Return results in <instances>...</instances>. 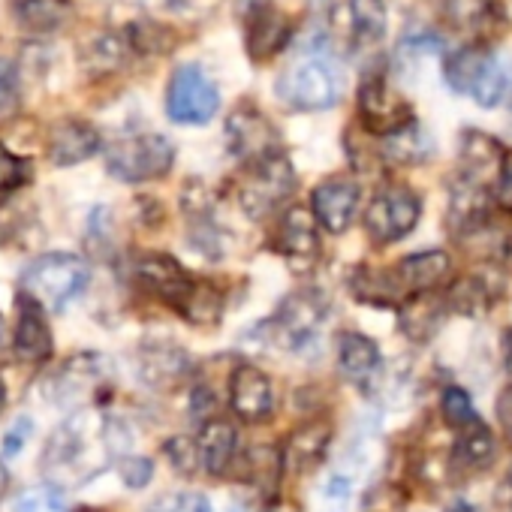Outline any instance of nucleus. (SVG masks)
Masks as SVG:
<instances>
[{
	"instance_id": "f257e3e1",
	"label": "nucleus",
	"mask_w": 512,
	"mask_h": 512,
	"mask_svg": "<svg viewBox=\"0 0 512 512\" xmlns=\"http://www.w3.org/2000/svg\"><path fill=\"white\" fill-rule=\"evenodd\" d=\"M115 455V425L97 410H76L49 437L40 467L55 488H79L109 467Z\"/></svg>"
},
{
	"instance_id": "f03ea898",
	"label": "nucleus",
	"mask_w": 512,
	"mask_h": 512,
	"mask_svg": "<svg viewBox=\"0 0 512 512\" xmlns=\"http://www.w3.org/2000/svg\"><path fill=\"white\" fill-rule=\"evenodd\" d=\"M91 281V269L76 253H43L22 275V290L49 311H64Z\"/></svg>"
},
{
	"instance_id": "7ed1b4c3",
	"label": "nucleus",
	"mask_w": 512,
	"mask_h": 512,
	"mask_svg": "<svg viewBox=\"0 0 512 512\" xmlns=\"http://www.w3.org/2000/svg\"><path fill=\"white\" fill-rule=\"evenodd\" d=\"M341 94H344V76L323 55H311L299 61L296 67L284 70V76L278 79V97L299 112L332 109L341 100Z\"/></svg>"
},
{
	"instance_id": "20e7f679",
	"label": "nucleus",
	"mask_w": 512,
	"mask_h": 512,
	"mask_svg": "<svg viewBox=\"0 0 512 512\" xmlns=\"http://www.w3.org/2000/svg\"><path fill=\"white\" fill-rule=\"evenodd\" d=\"M296 190V169L284 154H272L260 163H250L238 184L241 211L250 220H266L278 205H284Z\"/></svg>"
},
{
	"instance_id": "39448f33",
	"label": "nucleus",
	"mask_w": 512,
	"mask_h": 512,
	"mask_svg": "<svg viewBox=\"0 0 512 512\" xmlns=\"http://www.w3.org/2000/svg\"><path fill=\"white\" fill-rule=\"evenodd\" d=\"M175 163V145L160 133H139L124 136L109 145L106 151V169L127 184H142L163 178Z\"/></svg>"
},
{
	"instance_id": "423d86ee",
	"label": "nucleus",
	"mask_w": 512,
	"mask_h": 512,
	"mask_svg": "<svg viewBox=\"0 0 512 512\" xmlns=\"http://www.w3.org/2000/svg\"><path fill=\"white\" fill-rule=\"evenodd\" d=\"M220 109V91L199 64H181L166 88V115L175 124H208Z\"/></svg>"
},
{
	"instance_id": "0eeeda50",
	"label": "nucleus",
	"mask_w": 512,
	"mask_h": 512,
	"mask_svg": "<svg viewBox=\"0 0 512 512\" xmlns=\"http://www.w3.org/2000/svg\"><path fill=\"white\" fill-rule=\"evenodd\" d=\"M326 311L329 308H326V299L320 293L302 290V293H293L263 329L269 332V338L278 347L305 350L320 338L323 323H326Z\"/></svg>"
},
{
	"instance_id": "6e6552de",
	"label": "nucleus",
	"mask_w": 512,
	"mask_h": 512,
	"mask_svg": "<svg viewBox=\"0 0 512 512\" xmlns=\"http://www.w3.org/2000/svg\"><path fill=\"white\" fill-rule=\"evenodd\" d=\"M422 202L407 187H383L365 208V232L374 244H392L410 235L419 223Z\"/></svg>"
},
{
	"instance_id": "1a4fd4ad",
	"label": "nucleus",
	"mask_w": 512,
	"mask_h": 512,
	"mask_svg": "<svg viewBox=\"0 0 512 512\" xmlns=\"http://www.w3.org/2000/svg\"><path fill=\"white\" fill-rule=\"evenodd\" d=\"M226 145L247 166L260 163L272 154H281V136L275 124L250 103L235 106L232 115L226 118Z\"/></svg>"
},
{
	"instance_id": "9d476101",
	"label": "nucleus",
	"mask_w": 512,
	"mask_h": 512,
	"mask_svg": "<svg viewBox=\"0 0 512 512\" xmlns=\"http://www.w3.org/2000/svg\"><path fill=\"white\" fill-rule=\"evenodd\" d=\"M136 281L154 293L160 302H166L169 308H175L181 317L187 314L196 290H199V281L190 278L184 272V266L178 260L166 253H142L136 260Z\"/></svg>"
},
{
	"instance_id": "9b49d317",
	"label": "nucleus",
	"mask_w": 512,
	"mask_h": 512,
	"mask_svg": "<svg viewBox=\"0 0 512 512\" xmlns=\"http://www.w3.org/2000/svg\"><path fill=\"white\" fill-rule=\"evenodd\" d=\"M359 112H362L365 130H371L383 139L404 130L407 124H413V106L395 88H389V82L383 76H368L362 82Z\"/></svg>"
},
{
	"instance_id": "f8f14e48",
	"label": "nucleus",
	"mask_w": 512,
	"mask_h": 512,
	"mask_svg": "<svg viewBox=\"0 0 512 512\" xmlns=\"http://www.w3.org/2000/svg\"><path fill=\"white\" fill-rule=\"evenodd\" d=\"M16 311H19V320H16V335H13V350L22 362H31V365H40L52 356L55 350V341H52V329L46 323V314H43V305L31 296V293H19L16 296Z\"/></svg>"
},
{
	"instance_id": "ddd939ff",
	"label": "nucleus",
	"mask_w": 512,
	"mask_h": 512,
	"mask_svg": "<svg viewBox=\"0 0 512 512\" xmlns=\"http://www.w3.org/2000/svg\"><path fill=\"white\" fill-rule=\"evenodd\" d=\"M229 404L244 422H263L275 410L272 380L253 365H238L229 377Z\"/></svg>"
},
{
	"instance_id": "4468645a",
	"label": "nucleus",
	"mask_w": 512,
	"mask_h": 512,
	"mask_svg": "<svg viewBox=\"0 0 512 512\" xmlns=\"http://www.w3.org/2000/svg\"><path fill=\"white\" fill-rule=\"evenodd\" d=\"M241 22H244V46H247V55L253 64H263V61L275 58L293 40L290 19L281 10H275L272 4L250 13Z\"/></svg>"
},
{
	"instance_id": "2eb2a0df",
	"label": "nucleus",
	"mask_w": 512,
	"mask_h": 512,
	"mask_svg": "<svg viewBox=\"0 0 512 512\" xmlns=\"http://www.w3.org/2000/svg\"><path fill=\"white\" fill-rule=\"evenodd\" d=\"M359 208V184L353 178H326L314 196H311V211L317 223L329 232H344Z\"/></svg>"
},
{
	"instance_id": "dca6fc26",
	"label": "nucleus",
	"mask_w": 512,
	"mask_h": 512,
	"mask_svg": "<svg viewBox=\"0 0 512 512\" xmlns=\"http://www.w3.org/2000/svg\"><path fill=\"white\" fill-rule=\"evenodd\" d=\"M103 377H106V368L100 365L97 356H76L49 383V395L61 407H82L97 395V389L103 386Z\"/></svg>"
},
{
	"instance_id": "f3484780",
	"label": "nucleus",
	"mask_w": 512,
	"mask_h": 512,
	"mask_svg": "<svg viewBox=\"0 0 512 512\" xmlns=\"http://www.w3.org/2000/svg\"><path fill=\"white\" fill-rule=\"evenodd\" d=\"M449 272H452V260L443 250H422V253L404 256V260L395 266V278L407 299L434 293L437 287H443Z\"/></svg>"
},
{
	"instance_id": "a211bd4d",
	"label": "nucleus",
	"mask_w": 512,
	"mask_h": 512,
	"mask_svg": "<svg viewBox=\"0 0 512 512\" xmlns=\"http://www.w3.org/2000/svg\"><path fill=\"white\" fill-rule=\"evenodd\" d=\"M275 247L287 256V260H296V263L314 260L317 250H320V232H317V217H314V211L293 205V208L281 217V223H278Z\"/></svg>"
},
{
	"instance_id": "6ab92c4d",
	"label": "nucleus",
	"mask_w": 512,
	"mask_h": 512,
	"mask_svg": "<svg viewBox=\"0 0 512 512\" xmlns=\"http://www.w3.org/2000/svg\"><path fill=\"white\" fill-rule=\"evenodd\" d=\"M190 371V359L175 344H145L139 350V374L154 389H175Z\"/></svg>"
},
{
	"instance_id": "aec40b11",
	"label": "nucleus",
	"mask_w": 512,
	"mask_h": 512,
	"mask_svg": "<svg viewBox=\"0 0 512 512\" xmlns=\"http://www.w3.org/2000/svg\"><path fill=\"white\" fill-rule=\"evenodd\" d=\"M100 151V133L88 121H61L49 133V160L55 166L85 163Z\"/></svg>"
},
{
	"instance_id": "412c9836",
	"label": "nucleus",
	"mask_w": 512,
	"mask_h": 512,
	"mask_svg": "<svg viewBox=\"0 0 512 512\" xmlns=\"http://www.w3.org/2000/svg\"><path fill=\"white\" fill-rule=\"evenodd\" d=\"M332 443V425L317 419V422H308L302 428H296L287 443H284V467H290L293 473H308L314 470L323 458H326V449Z\"/></svg>"
},
{
	"instance_id": "4be33fe9",
	"label": "nucleus",
	"mask_w": 512,
	"mask_h": 512,
	"mask_svg": "<svg viewBox=\"0 0 512 512\" xmlns=\"http://www.w3.org/2000/svg\"><path fill=\"white\" fill-rule=\"evenodd\" d=\"M449 305L446 299H440L437 293H422V296H410L398 314H401V332L416 341V344H425L437 335V329L443 326V317H446Z\"/></svg>"
},
{
	"instance_id": "5701e85b",
	"label": "nucleus",
	"mask_w": 512,
	"mask_h": 512,
	"mask_svg": "<svg viewBox=\"0 0 512 512\" xmlns=\"http://www.w3.org/2000/svg\"><path fill=\"white\" fill-rule=\"evenodd\" d=\"M235 446H238V434L226 419H208L199 428L196 437V449H199V464L205 473L220 476L229 470L232 458H235Z\"/></svg>"
},
{
	"instance_id": "b1692460",
	"label": "nucleus",
	"mask_w": 512,
	"mask_h": 512,
	"mask_svg": "<svg viewBox=\"0 0 512 512\" xmlns=\"http://www.w3.org/2000/svg\"><path fill=\"white\" fill-rule=\"evenodd\" d=\"M338 368L347 380L365 386L377 377L380 371V350L368 335L359 332H344L338 338Z\"/></svg>"
},
{
	"instance_id": "393cba45",
	"label": "nucleus",
	"mask_w": 512,
	"mask_h": 512,
	"mask_svg": "<svg viewBox=\"0 0 512 512\" xmlns=\"http://www.w3.org/2000/svg\"><path fill=\"white\" fill-rule=\"evenodd\" d=\"M13 16L28 34H52L73 19L70 0H13Z\"/></svg>"
},
{
	"instance_id": "a878e982",
	"label": "nucleus",
	"mask_w": 512,
	"mask_h": 512,
	"mask_svg": "<svg viewBox=\"0 0 512 512\" xmlns=\"http://www.w3.org/2000/svg\"><path fill=\"white\" fill-rule=\"evenodd\" d=\"M350 290L359 302L368 305H383V308H401L407 302L395 269H359L350 281Z\"/></svg>"
},
{
	"instance_id": "bb28decb",
	"label": "nucleus",
	"mask_w": 512,
	"mask_h": 512,
	"mask_svg": "<svg viewBox=\"0 0 512 512\" xmlns=\"http://www.w3.org/2000/svg\"><path fill=\"white\" fill-rule=\"evenodd\" d=\"M488 58H491V52H485L482 46H467V49L449 55L446 64H443L446 85L455 94H473L482 73H485V67H488Z\"/></svg>"
},
{
	"instance_id": "cd10ccee",
	"label": "nucleus",
	"mask_w": 512,
	"mask_h": 512,
	"mask_svg": "<svg viewBox=\"0 0 512 512\" xmlns=\"http://www.w3.org/2000/svg\"><path fill=\"white\" fill-rule=\"evenodd\" d=\"M491 458H494V437H491L488 425L476 422V425L464 428L452 449V464L461 473H476V470H485L491 464Z\"/></svg>"
},
{
	"instance_id": "c85d7f7f",
	"label": "nucleus",
	"mask_w": 512,
	"mask_h": 512,
	"mask_svg": "<svg viewBox=\"0 0 512 512\" xmlns=\"http://www.w3.org/2000/svg\"><path fill=\"white\" fill-rule=\"evenodd\" d=\"M503 160V148L497 145V139H491L488 133L479 130H467L461 139V163H464V178L479 181L482 175L500 169Z\"/></svg>"
},
{
	"instance_id": "c756f323",
	"label": "nucleus",
	"mask_w": 512,
	"mask_h": 512,
	"mask_svg": "<svg viewBox=\"0 0 512 512\" xmlns=\"http://www.w3.org/2000/svg\"><path fill=\"white\" fill-rule=\"evenodd\" d=\"M431 154H434V142L416 121L383 139V157L392 160V163L416 166V163H425Z\"/></svg>"
},
{
	"instance_id": "7c9ffc66",
	"label": "nucleus",
	"mask_w": 512,
	"mask_h": 512,
	"mask_svg": "<svg viewBox=\"0 0 512 512\" xmlns=\"http://www.w3.org/2000/svg\"><path fill=\"white\" fill-rule=\"evenodd\" d=\"M284 470V455L275 446H253L244 452L241 479L253 488H275Z\"/></svg>"
},
{
	"instance_id": "2f4dec72",
	"label": "nucleus",
	"mask_w": 512,
	"mask_h": 512,
	"mask_svg": "<svg viewBox=\"0 0 512 512\" xmlns=\"http://www.w3.org/2000/svg\"><path fill=\"white\" fill-rule=\"evenodd\" d=\"M512 91V58L509 55H491L488 67L473 91V100L482 109H494L506 94Z\"/></svg>"
},
{
	"instance_id": "473e14b6",
	"label": "nucleus",
	"mask_w": 512,
	"mask_h": 512,
	"mask_svg": "<svg viewBox=\"0 0 512 512\" xmlns=\"http://www.w3.org/2000/svg\"><path fill=\"white\" fill-rule=\"evenodd\" d=\"M350 25L359 46H374L386 37V4L383 0H350Z\"/></svg>"
},
{
	"instance_id": "72a5a7b5",
	"label": "nucleus",
	"mask_w": 512,
	"mask_h": 512,
	"mask_svg": "<svg viewBox=\"0 0 512 512\" xmlns=\"http://www.w3.org/2000/svg\"><path fill=\"white\" fill-rule=\"evenodd\" d=\"M127 37H115V34H97L88 40V46L82 49L85 55V67L94 73H112L124 64L127 58Z\"/></svg>"
},
{
	"instance_id": "f704fd0d",
	"label": "nucleus",
	"mask_w": 512,
	"mask_h": 512,
	"mask_svg": "<svg viewBox=\"0 0 512 512\" xmlns=\"http://www.w3.org/2000/svg\"><path fill=\"white\" fill-rule=\"evenodd\" d=\"M446 305H449V311L476 317V314H482V311L491 305L488 284L479 281V278H464V281H458V284L446 293Z\"/></svg>"
},
{
	"instance_id": "c9c22d12",
	"label": "nucleus",
	"mask_w": 512,
	"mask_h": 512,
	"mask_svg": "<svg viewBox=\"0 0 512 512\" xmlns=\"http://www.w3.org/2000/svg\"><path fill=\"white\" fill-rule=\"evenodd\" d=\"M127 43H130V49H136L142 55H163L175 46V37L169 28H163L157 22H139L127 31Z\"/></svg>"
},
{
	"instance_id": "e433bc0d",
	"label": "nucleus",
	"mask_w": 512,
	"mask_h": 512,
	"mask_svg": "<svg viewBox=\"0 0 512 512\" xmlns=\"http://www.w3.org/2000/svg\"><path fill=\"white\" fill-rule=\"evenodd\" d=\"M446 16L458 31H479L491 19L488 0H446Z\"/></svg>"
},
{
	"instance_id": "4c0bfd02",
	"label": "nucleus",
	"mask_w": 512,
	"mask_h": 512,
	"mask_svg": "<svg viewBox=\"0 0 512 512\" xmlns=\"http://www.w3.org/2000/svg\"><path fill=\"white\" fill-rule=\"evenodd\" d=\"M440 410H443V419H446L452 428H458V431H464V428H470V425H476V422H479V416H476V407H473L470 395H467L464 389H458V386H449V389L443 392V398H440Z\"/></svg>"
},
{
	"instance_id": "58836bf2",
	"label": "nucleus",
	"mask_w": 512,
	"mask_h": 512,
	"mask_svg": "<svg viewBox=\"0 0 512 512\" xmlns=\"http://www.w3.org/2000/svg\"><path fill=\"white\" fill-rule=\"evenodd\" d=\"M16 512H67V503L55 485H37L19 494Z\"/></svg>"
},
{
	"instance_id": "ea45409f",
	"label": "nucleus",
	"mask_w": 512,
	"mask_h": 512,
	"mask_svg": "<svg viewBox=\"0 0 512 512\" xmlns=\"http://www.w3.org/2000/svg\"><path fill=\"white\" fill-rule=\"evenodd\" d=\"M31 181V163L0 145V193H16Z\"/></svg>"
},
{
	"instance_id": "a19ab883",
	"label": "nucleus",
	"mask_w": 512,
	"mask_h": 512,
	"mask_svg": "<svg viewBox=\"0 0 512 512\" xmlns=\"http://www.w3.org/2000/svg\"><path fill=\"white\" fill-rule=\"evenodd\" d=\"M22 100V82L19 67L10 58H0V118H7L19 109Z\"/></svg>"
},
{
	"instance_id": "79ce46f5",
	"label": "nucleus",
	"mask_w": 512,
	"mask_h": 512,
	"mask_svg": "<svg viewBox=\"0 0 512 512\" xmlns=\"http://www.w3.org/2000/svg\"><path fill=\"white\" fill-rule=\"evenodd\" d=\"M163 452L169 455V464L178 470V473H184V476H190V473H196L202 464H199V449H196V440H190V437H172L166 446H163Z\"/></svg>"
},
{
	"instance_id": "37998d69",
	"label": "nucleus",
	"mask_w": 512,
	"mask_h": 512,
	"mask_svg": "<svg viewBox=\"0 0 512 512\" xmlns=\"http://www.w3.org/2000/svg\"><path fill=\"white\" fill-rule=\"evenodd\" d=\"M148 512H211L208 500L202 494L193 491H181V494H166L160 497Z\"/></svg>"
},
{
	"instance_id": "c03bdc74",
	"label": "nucleus",
	"mask_w": 512,
	"mask_h": 512,
	"mask_svg": "<svg viewBox=\"0 0 512 512\" xmlns=\"http://www.w3.org/2000/svg\"><path fill=\"white\" fill-rule=\"evenodd\" d=\"M350 491H353L350 476H344V473H332V476L326 479L323 491H320L323 509H326V512H344V506H347V500H350Z\"/></svg>"
},
{
	"instance_id": "a18cd8bd",
	"label": "nucleus",
	"mask_w": 512,
	"mask_h": 512,
	"mask_svg": "<svg viewBox=\"0 0 512 512\" xmlns=\"http://www.w3.org/2000/svg\"><path fill=\"white\" fill-rule=\"evenodd\" d=\"M118 473H121V479H124L130 488H142V485H148V479H151V473H154V464H151L148 458H121Z\"/></svg>"
},
{
	"instance_id": "49530a36",
	"label": "nucleus",
	"mask_w": 512,
	"mask_h": 512,
	"mask_svg": "<svg viewBox=\"0 0 512 512\" xmlns=\"http://www.w3.org/2000/svg\"><path fill=\"white\" fill-rule=\"evenodd\" d=\"M362 509L365 512H395V509H401V491L395 485L377 488V491L368 494V500H365Z\"/></svg>"
},
{
	"instance_id": "de8ad7c7",
	"label": "nucleus",
	"mask_w": 512,
	"mask_h": 512,
	"mask_svg": "<svg viewBox=\"0 0 512 512\" xmlns=\"http://www.w3.org/2000/svg\"><path fill=\"white\" fill-rule=\"evenodd\" d=\"M494 196H497V202H500L506 211H512V148L503 151V160H500V169H497Z\"/></svg>"
},
{
	"instance_id": "09e8293b",
	"label": "nucleus",
	"mask_w": 512,
	"mask_h": 512,
	"mask_svg": "<svg viewBox=\"0 0 512 512\" xmlns=\"http://www.w3.org/2000/svg\"><path fill=\"white\" fill-rule=\"evenodd\" d=\"M497 419H500L503 434L512 440V386H506L497 398Z\"/></svg>"
},
{
	"instance_id": "8fccbe9b",
	"label": "nucleus",
	"mask_w": 512,
	"mask_h": 512,
	"mask_svg": "<svg viewBox=\"0 0 512 512\" xmlns=\"http://www.w3.org/2000/svg\"><path fill=\"white\" fill-rule=\"evenodd\" d=\"M269 4H272V0H235V13H238V19H247L250 13L263 10Z\"/></svg>"
},
{
	"instance_id": "3c124183",
	"label": "nucleus",
	"mask_w": 512,
	"mask_h": 512,
	"mask_svg": "<svg viewBox=\"0 0 512 512\" xmlns=\"http://www.w3.org/2000/svg\"><path fill=\"white\" fill-rule=\"evenodd\" d=\"M263 512H302V509H299V503H293V500H287V497H275Z\"/></svg>"
},
{
	"instance_id": "603ef678",
	"label": "nucleus",
	"mask_w": 512,
	"mask_h": 512,
	"mask_svg": "<svg viewBox=\"0 0 512 512\" xmlns=\"http://www.w3.org/2000/svg\"><path fill=\"white\" fill-rule=\"evenodd\" d=\"M503 368H506V374L512 380V329L503 332Z\"/></svg>"
},
{
	"instance_id": "864d4df0",
	"label": "nucleus",
	"mask_w": 512,
	"mask_h": 512,
	"mask_svg": "<svg viewBox=\"0 0 512 512\" xmlns=\"http://www.w3.org/2000/svg\"><path fill=\"white\" fill-rule=\"evenodd\" d=\"M7 491H10V470L4 461H0V497H4Z\"/></svg>"
},
{
	"instance_id": "5fc2aeb1",
	"label": "nucleus",
	"mask_w": 512,
	"mask_h": 512,
	"mask_svg": "<svg viewBox=\"0 0 512 512\" xmlns=\"http://www.w3.org/2000/svg\"><path fill=\"white\" fill-rule=\"evenodd\" d=\"M446 512H476V509H473L470 503H464V500H458V503H452V506H449Z\"/></svg>"
},
{
	"instance_id": "6e6d98bb",
	"label": "nucleus",
	"mask_w": 512,
	"mask_h": 512,
	"mask_svg": "<svg viewBox=\"0 0 512 512\" xmlns=\"http://www.w3.org/2000/svg\"><path fill=\"white\" fill-rule=\"evenodd\" d=\"M7 347V326H4V317H0V353Z\"/></svg>"
},
{
	"instance_id": "4d7b16f0",
	"label": "nucleus",
	"mask_w": 512,
	"mask_h": 512,
	"mask_svg": "<svg viewBox=\"0 0 512 512\" xmlns=\"http://www.w3.org/2000/svg\"><path fill=\"white\" fill-rule=\"evenodd\" d=\"M503 494L509 497V506H512V473L506 476V482H503Z\"/></svg>"
},
{
	"instance_id": "13d9d810",
	"label": "nucleus",
	"mask_w": 512,
	"mask_h": 512,
	"mask_svg": "<svg viewBox=\"0 0 512 512\" xmlns=\"http://www.w3.org/2000/svg\"><path fill=\"white\" fill-rule=\"evenodd\" d=\"M4 404H7V386H4V380H0V410H4Z\"/></svg>"
},
{
	"instance_id": "bf43d9fd",
	"label": "nucleus",
	"mask_w": 512,
	"mask_h": 512,
	"mask_svg": "<svg viewBox=\"0 0 512 512\" xmlns=\"http://www.w3.org/2000/svg\"><path fill=\"white\" fill-rule=\"evenodd\" d=\"M76 512H100V509H94V506H82V509H76Z\"/></svg>"
},
{
	"instance_id": "052dcab7",
	"label": "nucleus",
	"mask_w": 512,
	"mask_h": 512,
	"mask_svg": "<svg viewBox=\"0 0 512 512\" xmlns=\"http://www.w3.org/2000/svg\"><path fill=\"white\" fill-rule=\"evenodd\" d=\"M509 118H512V103H509Z\"/></svg>"
},
{
	"instance_id": "680f3d73",
	"label": "nucleus",
	"mask_w": 512,
	"mask_h": 512,
	"mask_svg": "<svg viewBox=\"0 0 512 512\" xmlns=\"http://www.w3.org/2000/svg\"><path fill=\"white\" fill-rule=\"evenodd\" d=\"M323 4H329V0H323Z\"/></svg>"
}]
</instances>
